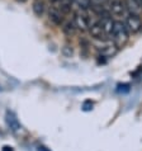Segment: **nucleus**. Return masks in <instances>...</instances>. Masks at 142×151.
Segmentation results:
<instances>
[{
    "instance_id": "obj_1",
    "label": "nucleus",
    "mask_w": 142,
    "mask_h": 151,
    "mask_svg": "<svg viewBox=\"0 0 142 151\" xmlns=\"http://www.w3.org/2000/svg\"><path fill=\"white\" fill-rule=\"evenodd\" d=\"M129 38V32L126 27L124 22L120 20H115L114 22V28H113V41L117 46L124 45Z\"/></svg>"
},
{
    "instance_id": "obj_2",
    "label": "nucleus",
    "mask_w": 142,
    "mask_h": 151,
    "mask_svg": "<svg viewBox=\"0 0 142 151\" xmlns=\"http://www.w3.org/2000/svg\"><path fill=\"white\" fill-rule=\"evenodd\" d=\"M74 23H75V26H76V29H79V31H81V32L89 31V27L93 24L90 22L89 15L85 13V10H77L76 13H75Z\"/></svg>"
},
{
    "instance_id": "obj_3",
    "label": "nucleus",
    "mask_w": 142,
    "mask_h": 151,
    "mask_svg": "<svg viewBox=\"0 0 142 151\" xmlns=\"http://www.w3.org/2000/svg\"><path fill=\"white\" fill-rule=\"evenodd\" d=\"M124 24L128 29L129 35H136L142 29V20L140 17L133 15V14H127L124 17Z\"/></svg>"
},
{
    "instance_id": "obj_4",
    "label": "nucleus",
    "mask_w": 142,
    "mask_h": 151,
    "mask_svg": "<svg viewBox=\"0 0 142 151\" xmlns=\"http://www.w3.org/2000/svg\"><path fill=\"white\" fill-rule=\"evenodd\" d=\"M109 13L110 15H114V17H126L128 14V12L126 9V5H124L123 1H119V0H113L110 1L109 4Z\"/></svg>"
},
{
    "instance_id": "obj_5",
    "label": "nucleus",
    "mask_w": 142,
    "mask_h": 151,
    "mask_svg": "<svg viewBox=\"0 0 142 151\" xmlns=\"http://www.w3.org/2000/svg\"><path fill=\"white\" fill-rule=\"evenodd\" d=\"M89 33L90 36L93 37L94 40H98V41H107L108 37L105 35V32H104V29L102 27V24L98 20V22H94L91 26L89 27Z\"/></svg>"
},
{
    "instance_id": "obj_6",
    "label": "nucleus",
    "mask_w": 142,
    "mask_h": 151,
    "mask_svg": "<svg viewBox=\"0 0 142 151\" xmlns=\"http://www.w3.org/2000/svg\"><path fill=\"white\" fill-rule=\"evenodd\" d=\"M100 24H102V27L104 29V32H105V35L108 37V40H113V28H114V22L113 18H112V15H105V17H102V18L99 19Z\"/></svg>"
},
{
    "instance_id": "obj_7",
    "label": "nucleus",
    "mask_w": 142,
    "mask_h": 151,
    "mask_svg": "<svg viewBox=\"0 0 142 151\" xmlns=\"http://www.w3.org/2000/svg\"><path fill=\"white\" fill-rule=\"evenodd\" d=\"M5 122L8 124V127H9L10 131L13 132H18L20 128H22V124H20L18 117L15 116L14 112L11 111H6L5 113Z\"/></svg>"
},
{
    "instance_id": "obj_8",
    "label": "nucleus",
    "mask_w": 142,
    "mask_h": 151,
    "mask_svg": "<svg viewBox=\"0 0 142 151\" xmlns=\"http://www.w3.org/2000/svg\"><path fill=\"white\" fill-rule=\"evenodd\" d=\"M124 5H126V9L128 12V14H133L137 17H141L142 14V5L136 1V0H124Z\"/></svg>"
},
{
    "instance_id": "obj_9",
    "label": "nucleus",
    "mask_w": 142,
    "mask_h": 151,
    "mask_svg": "<svg viewBox=\"0 0 142 151\" xmlns=\"http://www.w3.org/2000/svg\"><path fill=\"white\" fill-rule=\"evenodd\" d=\"M64 12H62L60 8H52V9H49L48 12V17H49V20L56 24V26H61V24H64Z\"/></svg>"
},
{
    "instance_id": "obj_10",
    "label": "nucleus",
    "mask_w": 142,
    "mask_h": 151,
    "mask_svg": "<svg viewBox=\"0 0 142 151\" xmlns=\"http://www.w3.org/2000/svg\"><path fill=\"white\" fill-rule=\"evenodd\" d=\"M99 52L102 57H113L118 52V46L115 43H112V42H108L99 50Z\"/></svg>"
},
{
    "instance_id": "obj_11",
    "label": "nucleus",
    "mask_w": 142,
    "mask_h": 151,
    "mask_svg": "<svg viewBox=\"0 0 142 151\" xmlns=\"http://www.w3.org/2000/svg\"><path fill=\"white\" fill-rule=\"evenodd\" d=\"M33 13H34L37 17H42L43 13H44V4L42 0H34L33 1Z\"/></svg>"
},
{
    "instance_id": "obj_12",
    "label": "nucleus",
    "mask_w": 142,
    "mask_h": 151,
    "mask_svg": "<svg viewBox=\"0 0 142 151\" xmlns=\"http://www.w3.org/2000/svg\"><path fill=\"white\" fill-rule=\"evenodd\" d=\"M62 31H64V33L67 36L74 35V33L76 32V26H75L74 20L72 22H66V23L62 24Z\"/></svg>"
},
{
    "instance_id": "obj_13",
    "label": "nucleus",
    "mask_w": 142,
    "mask_h": 151,
    "mask_svg": "<svg viewBox=\"0 0 142 151\" xmlns=\"http://www.w3.org/2000/svg\"><path fill=\"white\" fill-rule=\"evenodd\" d=\"M72 53H74L72 47H70V46H64V48H62V55L65 57H71Z\"/></svg>"
},
{
    "instance_id": "obj_14",
    "label": "nucleus",
    "mask_w": 142,
    "mask_h": 151,
    "mask_svg": "<svg viewBox=\"0 0 142 151\" xmlns=\"http://www.w3.org/2000/svg\"><path fill=\"white\" fill-rule=\"evenodd\" d=\"M93 107H94L93 102H90V100H86V102H84V104H82V111H85V112L91 111V109H93Z\"/></svg>"
},
{
    "instance_id": "obj_15",
    "label": "nucleus",
    "mask_w": 142,
    "mask_h": 151,
    "mask_svg": "<svg viewBox=\"0 0 142 151\" xmlns=\"http://www.w3.org/2000/svg\"><path fill=\"white\" fill-rule=\"evenodd\" d=\"M37 151H51L48 147H46V146H43V145H39L38 147H37Z\"/></svg>"
},
{
    "instance_id": "obj_16",
    "label": "nucleus",
    "mask_w": 142,
    "mask_h": 151,
    "mask_svg": "<svg viewBox=\"0 0 142 151\" xmlns=\"http://www.w3.org/2000/svg\"><path fill=\"white\" fill-rule=\"evenodd\" d=\"M1 151H14V150H13V147H11V146H4Z\"/></svg>"
},
{
    "instance_id": "obj_17",
    "label": "nucleus",
    "mask_w": 142,
    "mask_h": 151,
    "mask_svg": "<svg viewBox=\"0 0 142 151\" xmlns=\"http://www.w3.org/2000/svg\"><path fill=\"white\" fill-rule=\"evenodd\" d=\"M49 1H52V3H61L62 0H49Z\"/></svg>"
}]
</instances>
